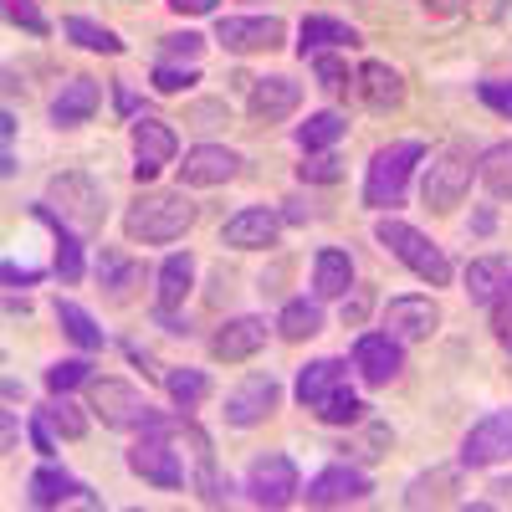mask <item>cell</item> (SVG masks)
Instances as JSON below:
<instances>
[{"mask_svg": "<svg viewBox=\"0 0 512 512\" xmlns=\"http://www.w3.org/2000/svg\"><path fill=\"white\" fill-rule=\"evenodd\" d=\"M200 221V205L185 190H149L123 210V236L144 246H169Z\"/></svg>", "mask_w": 512, "mask_h": 512, "instance_id": "cell-1", "label": "cell"}, {"mask_svg": "<svg viewBox=\"0 0 512 512\" xmlns=\"http://www.w3.org/2000/svg\"><path fill=\"white\" fill-rule=\"evenodd\" d=\"M93 410L108 431H154V436H169V431H185V415H164L144 400V390L123 379H93Z\"/></svg>", "mask_w": 512, "mask_h": 512, "instance_id": "cell-2", "label": "cell"}, {"mask_svg": "<svg viewBox=\"0 0 512 512\" xmlns=\"http://www.w3.org/2000/svg\"><path fill=\"white\" fill-rule=\"evenodd\" d=\"M425 164V144L420 139H395L384 144L374 159H369V175H364V205L369 210H395L405 205V190H410V175Z\"/></svg>", "mask_w": 512, "mask_h": 512, "instance_id": "cell-3", "label": "cell"}, {"mask_svg": "<svg viewBox=\"0 0 512 512\" xmlns=\"http://www.w3.org/2000/svg\"><path fill=\"white\" fill-rule=\"evenodd\" d=\"M374 241L395 256V262H405L420 282H431V287H446L451 282V262H446V251L425 236V231H415L410 221H400V216H384L379 226H374Z\"/></svg>", "mask_w": 512, "mask_h": 512, "instance_id": "cell-4", "label": "cell"}, {"mask_svg": "<svg viewBox=\"0 0 512 512\" xmlns=\"http://www.w3.org/2000/svg\"><path fill=\"white\" fill-rule=\"evenodd\" d=\"M472 175H477L472 149H461V144L436 149L431 164H425V180H420L425 205H431V210H456L466 200V190H472Z\"/></svg>", "mask_w": 512, "mask_h": 512, "instance_id": "cell-5", "label": "cell"}, {"mask_svg": "<svg viewBox=\"0 0 512 512\" xmlns=\"http://www.w3.org/2000/svg\"><path fill=\"white\" fill-rule=\"evenodd\" d=\"M47 195H52V205H62V221L77 226L82 236H93V231L103 226L108 200H103V185H93L88 175H77V169H67V175H52Z\"/></svg>", "mask_w": 512, "mask_h": 512, "instance_id": "cell-6", "label": "cell"}, {"mask_svg": "<svg viewBox=\"0 0 512 512\" xmlns=\"http://www.w3.org/2000/svg\"><path fill=\"white\" fill-rule=\"evenodd\" d=\"M246 497L256 507H287L303 497V482H297V461L282 451H267L246 466Z\"/></svg>", "mask_w": 512, "mask_h": 512, "instance_id": "cell-7", "label": "cell"}, {"mask_svg": "<svg viewBox=\"0 0 512 512\" xmlns=\"http://www.w3.org/2000/svg\"><path fill=\"white\" fill-rule=\"evenodd\" d=\"M128 472L144 477V482H154V487H164V492L185 487V461H180V451L169 446V436H154V431H144L134 446H128Z\"/></svg>", "mask_w": 512, "mask_h": 512, "instance_id": "cell-8", "label": "cell"}, {"mask_svg": "<svg viewBox=\"0 0 512 512\" xmlns=\"http://www.w3.org/2000/svg\"><path fill=\"white\" fill-rule=\"evenodd\" d=\"M282 16H221L216 21V41L231 57H256V52H277L282 47Z\"/></svg>", "mask_w": 512, "mask_h": 512, "instance_id": "cell-9", "label": "cell"}, {"mask_svg": "<svg viewBox=\"0 0 512 512\" xmlns=\"http://www.w3.org/2000/svg\"><path fill=\"white\" fill-rule=\"evenodd\" d=\"M512 456V410H492L482 415L461 441V466L466 472H482V466H497Z\"/></svg>", "mask_w": 512, "mask_h": 512, "instance_id": "cell-10", "label": "cell"}, {"mask_svg": "<svg viewBox=\"0 0 512 512\" xmlns=\"http://www.w3.org/2000/svg\"><path fill=\"white\" fill-rule=\"evenodd\" d=\"M282 405V384L272 374H246L236 390L226 395V425H236V431H251V425H262L272 410Z\"/></svg>", "mask_w": 512, "mask_h": 512, "instance_id": "cell-11", "label": "cell"}, {"mask_svg": "<svg viewBox=\"0 0 512 512\" xmlns=\"http://www.w3.org/2000/svg\"><path fill=\"white\" fill-rule=\"evenodd\" d=\"M369 492H374V482L359 472V466L333 461V466H323L318 477H308L303 502L308 507H349V502H369Z\"/></svg>", "mask_w": 512, "mask_h": 512, "instance_id": "cell-12", "label": "cell"}, {"mask_svg": "<svg viewBox=\"0 0 512 512\" xmlns=\"http://www.w3.org/2000/svg\"><path fill=\"white\" fill-rule=\"evenodd\" d=\"M180 154V139L175 128H169L164 118H134V180H154L164 164H175Z\"/></svg>", "mask_w": 512, "mask_h": 512, "instance_id": "cell-13", "label": "cell"}, {"mask_svg": "<svg viewBox=\"0 0 512 512\" xmlns=\"http://www.w3.org/2000/svg\"><path fill=\"white\" fill-rule=\"evenodd\" d=\"M354 369H359V379L364 384H390V379H400V369H405V344L395 333H359L354 338Z\"/></svg>", "mask_w": 512, "mask_h": 512, "instance_id": "cell-14", "label": "cell"}, {"mask_svg": "<svg viewBox=\"0 0 512 512\" xmlns=\"http://www.w3.org/2000/svg\"><path fill=\"white\" fill-rule=\"evenodd\" d=\"M297 103H303V82L287 77V72H267V77H251V118L256 123H282L297 113Z\"/></svg>", "mask_w": 512, "mask_h": 512, "instance_id": "cell-15", "label": "cell"}, {"mask_svg": "<svg viewBox=\"0 0 512 512\" xmlns=\"http://www.w3.org/2000/svg\"><path fill=\"white\" fill-rule=\"evenodd\" d=\"M26 497H31V507H67V502L93 507V512L103 507V497L93 487H82L72 472H62V466H36L31 482H26Z\"/></svg>", "mask_w": 512, "mask_h": 512, "instance_id": "cell-16", "label": "cell"}, {"mask_svg": "<svg viewBox=\"0 0 512 512\" xmlns=\"http://www.w3.org/2000/svg\"><path fill=\"white\" fill-rule=\"evenodd\" d=\"M436 328H441V308L431 303V297L405 292V297H390V303H384V333H395L400 344H420V338H431Z\"/></svg>", "mask_w": 512, "mask_h": 512, "instance_id": "cell-17", "label": "cell"}, {"mask_svg": "<svg viewBox=\"0 0 512 512\" xmlns=\"http://www.w3.org/2000/svg\"><path fill=\"white\" fill-rule=\"evenodd\" d=\"M241 175V154L226 149V144H195L180 164V185L190 190H210V185H226Z\"/></svg>", "mask_w": 512, "mask_h": 512, "instance_id": "cell-18", "label": "cell"}, {"mask_svg": "<svg viewBox=\"0 0 512 512\" xmlns=\"http://www.w3.org/2000/svg\"><path fill=\"white\" fill-rule=\"evenodd\" d=\"M277 231H282L277 210L246 205V210H236V216L221 226V246H231V251H267V246H277Z\"/></svg>", "mask_w": 512, "mask_h": 512, "instance_id": "cell-19", "label": "cell"}, {"mask_svg": "<svg viewBox=\"0 0 512 512\" xmlns=\"http://www.w3.org/2000/svg\"><path fill=\"white\" fill-rule=\"evenodd\" d=\"M267 318H256V313H241V318H226L216 328V338H210V354L226 359V364H241L251 354H262L267 349Z\"/></svg>", "mask_w": 512, "mask_h": 512, "instance_id": "cell-20", "label": "cell"}, {"mask_svg": "<svg viewBox=\"0 0 512 512\" xmlns=\"http://www.w3.org/2000/svg\"><path fill=\"white\" fill-rule=\"evenodd\" d=\"M31 216L57 236V277H62V282H82V272H88V256H82V231L62 221V210H57L52 200H36Z\"/></svg>", "mask_w": 512, "mask_h": 512, "instance_id": "cell-21", "label": "cell"}, {"mask_svg": "<svg viewBox=\"0 0 512 512\" xmlns=\"http://www.w3.org/2000/svg\"><path fill=\"white\" fill-rule=\"evenodd\" d=\"M338 390H349V359H313L297 369V405L303 410H318Z\"/></svg>", "mask_w": 512, "mask_h": 512, "instance_id": "cell-22", "label": "cell"}, {"mask_svg": "<svg viewBox=\"0 0 512 512\" xmlns=\"http://www.w3.org/2000/svg\"><path fill=\"white\" fill-rule=\"evenodd\" d=\"M185 441H190V451H195V492H200V502H210V507L231 502V477H221V466H216V446H210V436L200 431V425H190V420H185Z\"/></svg>", "mask_w": 512, "mask_h": 512, "instance_id": "cell-23", "label": "cell"}, {"mask_svg": "<svg viewBox=\"0 0 512 512\" xmlns=\"http://www.w3.org/2000/svg\"><path fill=\"white\" fill-rule=\"evenodd\" d=\"M354 93L364 98V108L390 113V108L405 103V77H400L390 62H364V67L354 72Z\"/></svg>", "mask_w": 512, "mask_h": 512, "instance_id": "cell-24", "label": "cell"}, {"mask_svg": "<svg viewBox=\"0 0 512 512\" xmlns=\"http://www.w3.org/2000/svg\"><path fill=\"white\" fill-rule=\"evenodd\" d=\"M338 47H359V31L338 16H303L297 26V57H318V52H338Z\"/></svg>", "mask_w": 512, "mask_h": 512, "instance_id": "cell-25", "label": "cell"}, {"mask_svg": "<svg viewBox=\"0 0 512 512\" xmlns=\"http://www.w3.org/2000/svg\"><path fill=\"white\" fill-rule=\"evenodd\" d=\"M103 103V88L93 77H67L62 82V93L52 98V123L57 128H77V123H88Z\"/></svg>", "mask_w": 512, "mask_h": 512, "instance_id": "cell-26", "label": "cell"}, {"mask_svg": "<svg viewBox=\"0 0 512 512\" xmlns=\"http://www.w3.org/2000/svg\"><path fill=\"white\" fill-rule=\"evenodd\" d=\"M154 282H159V287H154V303H159L164 313H175L185 297H190V287H195V256H190V251H169Z\"/></svg>", "mask_w": 512, "mask_h": 512, "instance_id": "cell-27", "label": "cell"}, {"mask_svg": "<svg viewBox=\"0 0 512 512\" xmlns=\"http://www.w3.org/2000/svg\"><path fill=\"white\" fill-rule=\"evenodd\" d=\"M313 292L318 297H349L354 292V256L338 246H323L313 256Z\"/></svg>", "mask_w": 512, "mask_h": 512, "instance_id": "cell-28", "label": "cell"}, {"mask_svg": "<svg viewBox=\"0 0 512 512\" xmlns=\"http://www.w3.org/2000/svg\"><path fill=\"white\" fill-rule=\"evenodd\" d=\"M144 277H149L144 262H128V256H118V251L98 256V287L108 292V303H128L134 287H144Z\"/></svg>", "mask_w": 512, "mask_h": 512, "instance_id": "cell-29", "label": "cell"}, {"mask_svg": "<svg viewBox=\"0 0 512 512\" xmlns=\"http://www.w3.org/2000/svg\"><path fill=\"white\" fill-rule=\"evenodd\" d=\"M507 277H512L507 256H477V262L466 267V297H472L477 308H492V297L507 287Z\"/></svg>", "mask_w": 512, "mask_h": 512, "instance_id": "cell-30", "label": "cell"}, {"mask_svg": "<svg viewBox=\"0 0 512 512\" xmlns=\"http://www.w3.org/2000/svg\"><path fill=\"white\" fill-rule=\"evenodd\" d=\"M57 323H62V333L72 338L82 354H98V349L108 344V333L98 328V318H93L88 308H77L72 297H57Z\"/></svg>", "mask_w": 512, "mask_h": 512, "instance_id": "cell-31", "label": "cell"}, {"mask_svg": "<svg viewBox=\"0 0 512 512\" xmlns=\"http://www.w3.org/2000/svg\"><path fill=\"white\" fill-rule=\"evenodd\" d=\"M477 180L487 185L492 200H512V139L487 144V149L477 154Z\"/></svg>", "mask_w": 512, "mask_h": 512, "instance_id": "cell-32", "label": "cell"}, {"mask_svg": "<svg viewBox=\"0 0 512 512\" xmlns=\"http://www.w3.org/2000/svg\"><path fill=\"white\" fill-rule=\"evenodd\" d=\"M344 134H349V118L333 113V108H323V113H313L308 123H297V149L318 154V149H333Z\"/></svg>", "mask_w": 512, "mask_h": 512, "instance_id": "cell-33", "label": "cell"}, {"mask_svg": "<svg viewBox=\"0 0 512 512\" xmlns=\"http://www.w3.org/2000/svg\"><path fill=\"white\" fill-rule=\"evenodd\" d=\"M62 36L77 41L82 52H103V57H118V52H123L118 31H108V26H98V21H88V16H67V21H62Z\"/></svg>", "mask_w": 512, "mask_h": 512, "instance_id": "cell-34", "label": "cell"}, {"mask_svg": "<svg viewBox=\"0 0 512 512\" xmlns=\"http://www.w3.org/2000/svg\"><path fill=\"white\" fill-rule=\"evenodd\" d=\"M277 333L287 338V344H303V338L323 333V308L308 303V297H292V303L282 308V318H277Z\"/></svg>", "mask_w": 512, "mask_h": 512, "instance_id": "cell-35", "label": "cell"}, {"mask_svg": "<svg viewBox=\"0 0 512 512\" xmlns=\"http://www.w3.org/2000/svg\"><path fill=\"white\" fill-rule=\"evenodd\" d=\"M36 415L47 420L52 431H62L67 441H82V436H88V415H82V405H77V400H67V395H52Z\"/></svg>", "mask_w": 512, "mask_h": 512, "instance_id": "cell-36", "label": "cell"}, {"mask_svg": "<svg viewBox=\"0 0 512 512\" xmlns=\"http://www.w3.org/2000/svg\"><path fill=\"white\" fill-rule=\"evenodd\" d=\"M164 390H169V400H175L180 410H195L210 395V374L205 369H169L164 374Z\"/></svg>", "mask_w": 512, "mask_h": 512, "instance_id": "cell-37", "label": "cell"}, {"mask_svg": "<svg viewBox=\"0 0 512 512\" xmlns=\"http://www.w3.org/2000/svg\"><path fill=\"white\" fill-rule=\"evenodd\" d=\"M456 487V472L451 466H441V472H420L410 487H405V507H431V502H441V492H451Z\"/></svg>", "mask_w": 512, "mask_h": 512, "instance_id": "cell-38", "label": "cell"}, {"mask_svg": "<svg viewBox=\"0 0 512 512\" xmlns=\"http://www.w3.org/2000/svg\"><path fill=\"white\" fill-rule=\"evenodd\" d=\"M364 410H369V405H364L354 390H338V395H333V400H323L313 415H318L323 425H359V420H364Z\"/></svg>", "mask_w": 512, "mask_h": 512, "instance_id": "cell-39", "label": "cell"}, {"mask_svg": "<svg viewBox=\"0 0 512 512\" xmlns=\"http://www.w3.org/2000/svg\"><path fill=\"white\" fill-rule=\"evenodd\" d=\"M297 180H303V185H338V180H344V159L318 149V154H308L303 164H297Z\"/></svg>", "mask_w": 512, "mask_h": 512, "instance_id": "cell-40", "label": "cell"}, {"mask_svg": "<svg viewBox=\"0 0 512 512\" xmlns=\"http://www.w3.org/2000/svg\"><path fill=\"white\" fill-rule=\"evenodd\" d=\"M77 384H93V359H57L47 369V390L52 395H67V390H77Z\"/></svg>", "mask_w": 512, "mask_h": 512, "instance_id": "cell-41", "label": "cell"}, {"mask_svg": "<svg viewBox=\"0 0 512 512\" xmlns=\"http://www.w3.org/2000/svg\"><path fill=\"white\" fill-rule=\"evenodd\" d=\"M149 82H154L159 93H185V88H195V82H200V67H195V62H169V57H164V62L154 67Z\"/></svg>", "mask_w": 512, "mask_h": 512, "instance_id": "cell-42", "label": "cell"}, {"mask_svg": "<svg viewBox=\"0 0 512 512\" xmlns=\"http://www.w3.org/2000/svg\"><path fill=\"white\" fill-rule=\"evenodd\" d=\"M313 77H318L323 93H344L349 82H354V77H349V62L338 57V52H318V57H313Z\"/></svg>", "mask_w": 512, "mask_h": 512, "instance_id": "cell-43", "label": "cell"}, {"mask_svg": "<svg viewBox=\"0 0 512 512\" xmlns=\"http://www.w3.org/2000/svg\"><path fill=\"white\" fill-rule=\"evenodd\" d=\"M6 21L21 26V31H31V36H47V31H52V21L41 16L36 0H6Z\"/></svg>", "mask_w": 512, "mask_h": 512, "instance_id": "cell-44", "label": "cell"}, {"mask_svg": "<svg viewBox=\"0 0 512 512\" xmlns=\"http://www.w3.org/2000/svg\"><path fill=\"white\" fill-rule=\"evenodd\" d=\"M492 333H497V344L512 354V277H507V287L492 297Z\"/></svg>", "mask_w": 512, "mask_h": 512, "instance_id": "cell-45", "label": "cell"}, {"mask_svg": "<svg viewBox=\"0 0 512 512\" xmlns=\"http://www.w3.org/2000/svg\"><path fill=\"white\" fill-rule=\"evenodd\" d=\"M477 98H482L492 113L512 118V82H502V77H482V82H477Z\"/></svg>", "mask_w": 512, "mask_h": 512, "instance_id": "cell-46", "label": "cell"}, {"mask_svg": "<svg viewBox=\"0 0 512 512\" xmlns=\"http://www.w3.org/2000/svg\"><path fill=\"white\" fill-rule=\"evenodd\" d=\"M205 52V36H195V31H169L164 36V57H185V62H195Z\"/></svg>", "mask_w": 512, "mask_h": 512, "instance_id": "cell-47", "label": "cell"}, {"mask_svg": "<svg viewBox=\"0 0 512 512\" xmlns=\"http://www.w3.org/2000/svg\"><path fill=\"white\" fill-rule=\"evenodd\" d=\"M0 277H6V287H36V282H41L36 267H21V262H11V256L0 262Z\"/></svg>", "mask_w": 512, "mask_h": 512, "instance_id": "cell-48", "label": "cell"}, {"mask_svg": "<svg viewBox=\"0 0 512 512\" xmlns=\"http://www.w3.org/2000/svg\"><path fill=\"white\" fill-rule=\"evenodd\" d=\"M231 113H226V103H200V108H190V123L195 128H221Z\"/></svg>", "mask_w": 512, "mask_h": 512, "instance_id": "cell-49", "label": "cell"}, {"mask_svg": "<svg viewBox=\"0 0 512 512\" xmlns=\"http://www.w3.org/2000/svg\"><path fill=\"white\" fill-rule=\"evenodd\" d=\"M31 446H36L41 456H57V441H52V425H47V420H41V415L31 420Z\"/></svg>", "mask_w": 512, "mask_h": 512, "instance_id": "cell-50", "label": "cell"}, {"mask_svg": "<svg viewBox=\"0 0 512 512\" xmlns=\"http://www.w3.org/2000/svg\"><path fill=\"white\" fill-rule=\"evenodd\" d=\"M113 98H118V113H123V118H134V113H139V98H134V88H128V82H118Z\"/></svg>", "mask_w": 512, "mask_h": 512, "instance_id": "cell-51", "label": "cell"}, {"mask_svg": "<svg viewBox=\"0 0 512 512\" xmlns=\"http://www.w3.org/2000/svg\"><path fill=\"white\" fill-rule=\"evenodd\" d=\"M169 6H175L180 16H210V11H216V0H169Z\"/></svg>", "mask_w": 512, "mask_h": 512, "instance_id": "cell-52", "label": "cell"}, {"mask_svg": "<svg viewBox=\"0 0 512 512\" xmlns=\"http://www.w3.org/2000/svg\"><path fill=\"white\" fill-rule=\"evenodd\" d=\"M282 205H287V221H292V226H303V221H313V210H308L303 200H282Z\"/></svg>", "mask_w": 512, "mask_h": 512, "instance_id": "cell-53", "label": "cell"}, {"mask_svg": "<svg viewBox=\"0 0 512 512\" xmlns=\"http://www.w3.org/2000/svg\"><path fill=\"white\" fill-rule=\"evenodd\" d=\"M461 6H472V0H425V11H441V16H451Z\"/></svg>", "mask_w": 512, "mask_h": 512, "instance_id": "cell-54", "label": "cell"}, {"mask_svg": "<svg viewBox=\"0 0 512 512\" xmlns=\"http://www.w3.org/2000/svg\"><path fill=\"white\" fill-rule=\"evenodd\" d=\"M487 492H492V502H512V477H497Z\"/></svg>", "mask_w": 512, "mask_h": 512, "instance_id": "cell-55", "label": "cell"}, {"mask_svg": "<svg viewBox=\"0 0 512 512\" xmlns=\"http://www.w3.org/2000/svg\"><path fill=\"white\" fill-rule=\"evenodd\" d=\"M364 303H369V297H364V292L354 297V303H344V323H354V318H364Z\"/></svg>", "mask_w": 512, "mask_h": 512, "instance_id": "cell-56", "label": "cell"}, {"mask_svg": "<svg viewBox=\"0 0 512 512\" xmlns=\"http://www.w3.org/2000/svg\"><path fill=\"white\" fill-rule=\"evenodd\" d=\"M6 451H16V410H6Z\"/></svg>", "mask_w": 512, "mask_h": 512, "instance_id": "cell-57", "label": "cell"}, {"mask_svg": "<svg viewBox=\"0 0 512 512\" xmlns=\"http://www.w3.org/2000/svg\"><path fill=\"white\" fill-rule=\"evenodd\" d=\"M472 226H477V231H482V236H487V231H492V226H497V216H492V210H482V216H477V221H472Z\"/></svg>", "mask_w": 512, "mask_h": 512, "instance_id": "cell-58", "label": "cell"}]
</instances>
